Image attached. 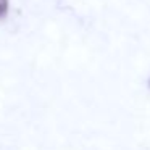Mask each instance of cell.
I'll list each match as a JSON object with an SVG mask.
<instances>
[{
	"mask_svg": "<svg viewBox=\"0 0 150 150\" xmlns=\"http://www.w3.org/2000/svg\"><path fill=\"white\" fill-rule=\"evenodd\" d=\"M11 8H13L11 0H0V24H4L11 16Z\"/></svg>",
	"mask_w": 150,
	"mask_h": 150,
	"instance_id": "6da1fadb",
	"label": "cell"
}]
</instances>
